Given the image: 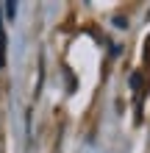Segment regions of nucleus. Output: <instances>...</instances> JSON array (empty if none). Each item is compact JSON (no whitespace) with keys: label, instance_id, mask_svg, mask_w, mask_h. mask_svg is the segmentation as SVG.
<instances>
[{"label":"nucleus","instance_id":"nucleus-1","mask_svg":"<svg viewBox=\"0 0 150 153\" xmlns=\"http://www.w3.org/2000/svg\"><path fill=\"white\" fill-rule=\"evenodd\" d=\"M6 67V33H3V28H0V70Z\"/></svg>","mask_w":150,"mask_h":153},{"label":"nucleus","instance_id":"nucleus-2","mask_svg":"<svg viewBox=\"0 0 150 153\" xmlns=\"http://www.w3.org/2000/svg\"><path fill=\"white\" fill-rule=\"evenodd\" d=\"M6 14H8V20H14V14H17V3H6Z\"/></svg>","mask_w":150,"mask_h":153}]
</instances>
